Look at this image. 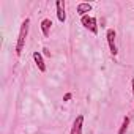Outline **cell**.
<instances>
[{
    "label": "cell",
    "mask_w": 134,
    "mask_h": 134,
    "mask_svg": "<svg viewBox=\"0 0 134 134\" xmlns=\"http://www.w3.org/2000/svg\"><path fill=\"white\" fill-rule=\"evenodd\" d=\"M32 57H33V60H35V63H36V66H38V70H40L41 73H46V63H44V58H43L41 52L35 51Z\"/></svg>",
    "instance_id": "6"
},
{
    "label": "cell",
    "mask_w": 134,
    "mask_h": 134,
    "mask_svg": "<svg viewBox=\"0 0 134 134\" xmlns=\"http://www.w3.org/2000/svg\"><path fill=\"white\" fill-rule=\"evenodd\" d=\"M73 98V93H65V96H63V101H70Z\"/></svg>",
    "instance_id": "10"
},
{
    "label": "cell",
    "mask_w": 134,
    "mask_h": 134,
    "mask_svg": "<svg viewBox=\"0 0 134 134\" xmlns=\"http://www.w3.org/2000/svg\"><path fill=\"white\" fill-rule=\"evenodd\" d=\"M128 126H129V117L126 115V117H123L121 126H120V129H118V132H117V134H125V132H126V129H128Z\"/></svg>",
    "instance_id": "9"
},
{
    "label": "cell",
    "mask_w": 134,
    "mask_h": 134,
    "mask_svg": "<svg viewBox=\"0 0 134 134\" xmlns=\"http://www.w3.org/2000/svg\"><path fill=\"white\" fill-rule=\"evenodd\" d=\"M51 27H52V21L51 19H43L41 21V32H43V35L47 38L49 36V33H51Z\"/></svg>",
    "instance_id": "8"
},
{
    "label": "cell",
    "mask_w": 134,
    "mask_h": 134,
    "mask_svg": "<svg viewBox=\"0 0 134 134\" xmlns=\"http://www.w3.org/2000/svg\"><path fill=\"white\" fill-rule=\"evenodd\" d=\"M81 24L87 29V30H90L93 35H98V22H96V18H93V16H82L81 18Z\"/></svg>",
    "instance_id": "2"
},
{
    "label": "cell",
    "mask_w": 134,
    "mask_h": 134,
    "mask_svg": "<svg viewBox=\"0 0 134 134\" xmlns=\"http://www.w3.org/2000/svg\"><path fill=\"white\" fill-rule=\"evenodd\" d=\"M106 40H107L110 54L115 57V55L118 54V51H117V44H115V30H114V29H107V32H106Z\"/></svg>",
    "instance_id": "3"
},
{
    "label": "cell",
    "mask_w": 134,
    "mask_h": 134,
    "mask_svg": "<svg viewBox=\"0 0 134 134\" xmlns=\"http://www.w3.org/2000/svg\"><path fill=\"white\" fill-rule=\"evenodd\" d=\"M131 88H132V95H134V77H132V81H131Z\"/></svg>",
    "instance_id": "12"
},
{
    "label": "cell",
    "mask_w": 134,
    "mask_h": 134,
    "mask_svg": "<svg viewBox=\"0 0 134 134\" xmlns=\"http://www.w3.org/2000/svg\"><path fill=\"white\" fill-rule=\"evenodd\" d=\"M55 8H57V19H58L60 22H65V21H66L65 2H62V0H57V2H55Z\"/></svg>",
    "instance_id": "5"
},
{
    "label": "cell",
    "mask_w": 134,
    "mask_h": 134,
    "mask_svg": "<svg viewBox=\"0 0 134 134\" xmlns=\"http://www.w3.org/2000/svg\"><path fill=\"white\" fill-rule=\"evenodd\" d=\"M43 52H44V55L51 57V51H49V49H46V47H44V49H43Z\"/></svg>",
    "instance_id": "11"
},
{
    "label": "cell",
    "mask_w": 134,
    "mask_h": 134,
    "mask_svg": "<svg viewBox=\"0 0 134 134\" xmlns=\"http://www.w3.org/2000/svg\"><path fill=\"white\" fill-rule=\"evenodd\" d=\"M29 27H30V19L25 18L21 24V29H19V35H18V41H16V55L19 57L25 47V40H27V35H29Z\"/></svg>",
    "instance_id": "1"
},
{
    "label": "cell",
    "mask_w": 134,
    "mask_h": 134,
    "mask_svg": "<svg viewBox=\"0 0 134 134\" xmlns=\"http://www.w3.org/2000/svg\"><path fill=\"white\" fill-rule=\"evenodd\" d=\"M88 11H92V3L81 2V3L77 5V14H81V18H82V16H87Z\"/></svg>",
    "instance_id": "7"
},
{
    "label": "cell",
    "mask_w": 134,
    "mask_h": 134,
    "mask_svg": "<svg viewBox=\"0 0 134 134\" xmlns=\"http://www.w3.org/2000/svg\"><path fill=\"white\" fill-rule=\"evenodd\" d=\"M82 126H84V115H77L70 134H82Z\"/></svg>",
    "instance_id": "4"
}]
</instances>
